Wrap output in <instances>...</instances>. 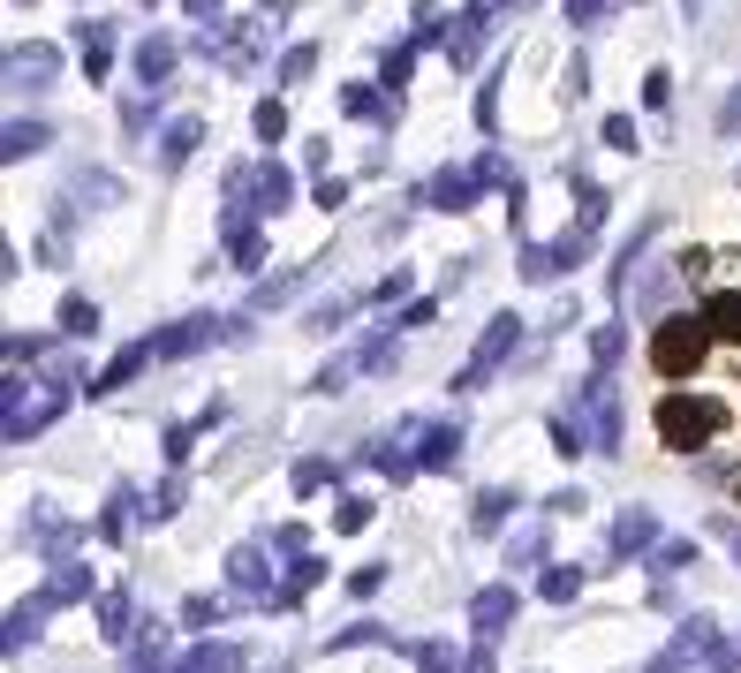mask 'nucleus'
<instances>
[{
	"label": "nucleus",
	"instance_id": "a18cd8bd",
	"mask_svg": "<svg viewBox=\"0 0 741 673\" xmlns=\"http://www.w3.org/2000/svg\"><path fill=\"white\" fill-rule=\"evenodd\" d=\"M212 621H220V598H182V628H197V636H205Z\"/></svg>",
	"mask_w": 741,
	"mask_h": 673
},
{
	"label": "nucleus",
	"instance_id": "b1692460",
	"mask_svg": "<svg viewBox=\"0 0 741 673\" xmlns=\"http://www.w3.org/2000/svg\"><path fill=\"white\" fill-rule=\"evenodd\" d=\"M145 363H159V348H151V340H129V348H122V356H114V363L99 371V394H114V386H129V378H137Z\"/></svg>",
	"mask_w": 741,
	"mask_h": 673
},
{
	"label": "nucleus",
	"instance_id": "6e6d98bb",
	"mask_svg": "<svg viewBox=\"0 0 741 673\" xmlns=\"http://www.w3.org/2000/svg\"><path fill=\"white\" fill-rule=\"evenodd\" d=\"M318 204H325V212H341V204H348V182H341V174H325V182H318Z\"/></svg>",
	"mask_w": 741,
	"mask_h": 673
},
{
	"label": "nucleus",
	"instance_id": "9b49d317",
	"mask_svg": "<svg viewBox=\"0 0 741 673\" xmlns=\"http://www.w3.org/2000/svg\"><path fill=\"white\" fill-rule=\"evenodd\" d=\"M719 644H727V636H719V621H704V613H689V621H681V628H674V644H666V659H658V666H689V659H704V666H712V659H719Z\"/></svg>",
	"mask_w": 741,
	"mask_h": 673
},
{
	"label": "nucleus",
	"instance_id": "3c124183",
	"mask_svg": "<svg viewBox=\"0 0 741 673\" xmlns=\"http://www.w3.org/2000/svg\"><path fill=\"white\" fill-rule=\"evenodd\" d=\"M605 145H613V152H635V122H620V114H605Z\"/></svg>",
	"mask_w": 741,
	"mask_h": 673
},
{
	"label": "nucleus",
	"instance_id": "5701e85b",
	"mask_svg": "<svg viewBox=\"0 0 741 673\" xmlns=\"http://www.w3.org/2000/svg\"><path fill=\"white\" fill-rule=\"evenodd\" d=\"M91 606H99V636H107V644H122V636H129V621H137V606H129V590L114 583V590H99Z\"/></svg>",
	"mask_w": 741,
	"mask_h": 673
},
{
	"label": "nucleus",
	"instance_id": "dca6fc26",
	"mask_svg": "<svg viewBox=\"0 0 741 673\" xmlns=\"http://www.w3.org/2000/svg\"><path fill=\"white\" fill-rule=\"evenodd\" d=\"M318 583H325V560H318V552H302V560H288V575H281V590H273L265 606H273V613H296Z\"/></svg>",
	"mask_w": 741,
	"mask_h": 673
},
{
	"label": "nucleus",
	"instance_id": "603ef678",
	"mask_svg": "<svg viewBox=\"0 0 741 673\" xmlns=\"http://www.w3.org/2000/svg\"><path fill=\"white\" fill-rule=\"evenodd\" d=\"M46 258H69V212L46 220Z\"/></svg>",
	"mask_w": 741,
	"mask_h": 673
},
{
	"label": "nucleus",
	"instance_id": "2eb2a0df",
	"mask_svg": "<svg viewBox=\"0 0 741 673\" xmlns=\"http://www.w3.org/2000/svg\"><path fill=\"white\" fill-rule=\"evenodd\" d=\"M484 38H492V8L477 0V8H461V15H454V38H446V53H454V68H477V53H484Z\"/></svg>",
	"mask_w": 741,
	"mask_h": 673
},
{
	"label": "nucleus",
	"instance_id": "13d9d810",
	"mask_svg": "<svg viewBox=\"0 0 741 673\" xmlns=\"http://www.w3.org/2000/svg\"><path fill=\"white\" fill-rule=\"evenodd\" d=\"M719 137H741V84H734V99L719 107Z\"/></svg>",
	"mask_w": 741,
	"mask_h": 673
},
{
	"label": "nucleus",
	"instance_id": "8fccbe9b",
	"mask_svg": "<svg viewBox=\"0 0 741 673\" xmlns=\"http://www.w3.org/2000/svg\"><path fill=\"white\" fill-rule=\"evenodd\" d=\"M605 15H613V0H568V23H576V30H591Z\"/></svg>",
	"mask_w": 741,
	"mask_h": 673
},
{
	"label": "nucleus",
	"instance_id": "ea45409f",
	"mask_svg": "<svg viewBox=\"0 0 741 673\" xmlns=\"http://www.w3.org/2000/svg\"><path fill=\"white\" fill-rule=\"evenodd\" d=\"M174 514H182V477H166V485L145 500V522H174Z\"/></svg>",
	"mask_w": 741,
	"mask_h": 673
},
{
	"label": "nucleus",
	"instance_id": "f3484780",
	"mask_svg": "<svg viewBox=\"0 0 741 673\" xmlns=\"http://www.w3.org/2000/svg\"><path fill=\"white\" fill-rule=\"evenodd\" d=\"M137 522H145V500H137L129 485H114V493H107V507H99V522H91V529H99L107 545H122V537H129Z\"/></svg>",
	"mask_w": 741,
	"mask_h": 673
},
{
	"label": "nucleus",
	"instance_id": "c85d7f7f",
	"mask_svg": "<svg viewBox=\"0 0 741 673\" xmlns=\"http://www.w3.org/2000/svg\"><path fill=\"white\" fill-rule=\"evenodd\" d=\"M197 137H205V122H174V129H166V145H159V167L182 174V160L197 152Z\"/></svg>",
	"mask_w": 741,
	"mask_h": 673
},
{
	"label": "nucleus",
	"instance_id": "72a5a7b5",
	"mask_svg": "<svg viewBox=\"0 0 741 673\" xmlns=\"http://www.w3.org/2000/svg\"><path fill=\"white\" fill-rule=\"evenodd\" d=\"M371 522H379V507L363 500V493H348V500L333 507V529H341V537H356V529H371Z\"/></svg>",
	"mask_w": 741,
	"mask_h": 673
},
{
	"label": "nucleus",
	"instance_id": "c03bdc74",
	"mask_svg": "<svg viewBox=\"0 0 741 673\" xmlns=\"http://www.w3.org/2000/svg\"><path fill=\"white\" fill-rule=\"evenodd\" d=\"M91 326H99V311H91L84 296H69V303H61V334H91Z\"/></svg>",
	"mask_w": 741,
	"mask_h": 673
},
{
	"label": "nucleus",
	"instance_id": "37998d69",
	"mask_svg": "<svg viewBox=\"0 0 741 673\" xmlns=\"http://www.w3.org/2000/svg\"><path fill=\"white\" fill-rule=\"evenodd\" d=\"M310 68H318V46H288V53H281V84H302Z\"/></svg>",
	"mask_w": 741,
	"mask_h": 673
},
{
	"label": "nucleus",
	"instance_id": "a19ab883",
	"mask_svg": "<svg viewBox=\"0 0 741 673\" xmlns=\"http://www.w3.org/2000/svg\"><path fill=\"white\" fill-rule=\"evenodd\" d=\"M417 53H424V46H417V38H409V46H394V53H386V91H402V84H409V68H417Z\"/></svg>",
	"mask_w": 741,
	"mask_h": 673
},
{
	"label": "nucleus",
	"instance_id": "423d86ee",
	"mask_svg": "<svg viewBox=\"0 0 741 673\" xmlns=\"http://www.w3.org/2000/svg\"><path fill=\"white\" fill-rule=\"evenodd\" d=\"M515 340H522V319H515V311H499V319L484 326V340H477V356H469V363L454 371V394H469V386H484V378H492V371H499V363L515 356Z\"/></svg>",
	"mask_w": 741,
	"mask_h": 673
},
{
	"label": "nucleus",
	"instance_id": "f03ea898",
	"mask_svg": "<svg viewBox=\"0 0 741 673\" xmlns=\"http://www.w3.org/2000/svg\"><path fill=\"white\" fill-rule=\"evenodd\" d=\"M454 454H461V424H454V416H440V424H402L394 439H371V447H363V462H379L394 485L417 477V470H446Z\"/></svg>",
	"mask_w": 741,
	"mask_h": 673
},
{
	"label": "nucleus",
	"instance_id": "f257e3e1",
	"mask_svg": "<svg viewBox=\"0 0 741 673\" xmlns=\"http://www.w3.org/2000/svg\"><path fill=\"white\" fill-rule=\"evenodd\" d=\"M69 394H76V363H46V378L8 371V409H0V432H8V439L46 432V424L69 409Z\"/></svg>",
	"mask_w": 741,
	"mask_h": 673
},
{
	"label": "nucleus",
	"instance_id": "a878e982",
	"mask_svg": "<svg viewBox=\"0 0 741 673\" xmlns=\"http://www.w3.org/2000/svg\"><path fill=\"white\" fill-rule=\"evenodd\" d=\"M515 514V493L507 485H492V493H477V507H469V522H477V537H499V522Z\"/></svg>",
	"mask_w": 741,
	"mask_h": 673
},
{
	"label": "nucleus",
	"instance_id": "39448f33",
	"mask_svg": "<svg viewBox=\"0 0 741 673\" xmlns=\"http://www.w3.org/2000/svg\"><path fill=\"white\" fill-rule=\"evenodd\" d=\"M576 409H583V439L597 447V462H613L620 454V394H613V371H591V386L576 394Z\"/></svg>",
	"mask_w": 741,
	"mask_h": 673
},
{
	"label": "nucleus",
	"instance_id": "de8ad7c7",
	"mask_svg": "<svg viewBox=\"0 0 741 673\" xmlns=\"http://www.w3.org/2000/svg\"><path fill=\"white\" fill-rule=\"evenodd\" d=\"M666 99H674V76H666V68H651V76H643V107H651V114H666Z\"/></svg>",
	"mask_w": 741,
	"mask_h": 673
},
{
	"label": "nucleus",
	"instance_id": "79ce46f5",
	"mask_svg": "<svg viewBox=\"0 0 741 673\" xmlns=\"http://www.w3.org/2000/svg\"><path fill=\"white\" fill-rule=\"evenodd\" d=\"M38 356H46V340H38V334H8V371H30Z\"/></svg>",
	"mask_w": 741,
	"mask_h": 673
},
{
	"label": "nucleus",
	"instance_id": "f704fd0d",
	"mask_svg": "<svg viewBox=\"0 0 741 673\" xmlns=\"http://www.w3.org/2000/svg\"><path fill=\"white\" fill-rule=\"evenodd\" d=\"M545 545H553V529L538 522V529H522V537H507V560H515V568H538V560H545Z\"/></svg>",
	"mask_w": 741,
	"mask_h": 673
},
{
	"label": "nucleus",
	"instance_id": "680f3d73",
	"mask_svg": "<svg viewBox=\"0 0 741 673\" xmlns=\"http://www.w3.org/2000/svg\"><path fill=\"white\" fill-rule=\"evenodd\" d=\"M734 560H741V529H734Z\"/></svg>",
	"mask_w": 741,
	"mask_h": 673
},
{
	"label": "nucleus",
	"instance_id": "bf43d9fd",
	"mask_svg": "<svg viewBox=\"0 0 741 673\" xmlns=\"http://www.w3.org/2000/svg\"><path fill=\"white\" fill-rule=\"evenodd\" d=\"M461 673H492V644H469V659H461Z\"/></svg>",
	"mask_w": 741,
	"mask_h": 673
},
{
	"label": "nucleus",
	"instance_id": "5fc2aeb1",
	"mask_svg": "<svg viewBox=\"0 0 741 673\" xmlns=\"http://www.w3.org/2000/svg\"><path fill=\"white\" fill-rule=\"evenodd\" d=\"M273 545H281V552H288V560H302V552H310V529H302V522H288V529H281V537H273Z\"/></svg>",
	"mask_w": 741,
	"mask_h": 673
},
{
	"label": "nucleus",
	"instance_id": "4d7b16f0",
	"mask_svg": "<svg viewBox=\"0 0 741 673\" xmlns=\"http://www.w3.org/2000/svg\"><path fill=\"white\" fill-rule=\"evenodd\" d=\"M182 454H189V424H166V470H174Z\"/></svg>",
	"mask_w": 741,
	"mask_h": 673
},
{
	"label": "nucleus",
	"instance_id": "20e7f679",
	"mask_svg": "<svg viewBox=\"0 0 741 673\" xmlns=\"http://www.w3.org/2000/svg\"><path fill=\"white\" fill-rule=\"evenodd\" d=\"M712 340H719V334H712L704 319H681V311L658 319V334H651V363H658V378H689V371L712 356Z\"/></svg>",
	"mask_w": 741,
	"mask_h": 673
},
{
	"label": "nucleus",
	"instance_id": "a211bd4d",
	"mask_svg": "<svg viewBox=\"0 0 741 673\" xmlns=\"http://www.w3.org/2000/svg\"><path fill=\"white\" fill-rule=\"evenodd\" d=\"M76 38H84V76L114 84V23H76Z\"/></svg>",
	"mask_w": 741,
	"mask_h": 673
},
{
	"label": "nucleus",
	"instance_id": "7ed1b4c3",
	"mask_svg": "<svg viewBox=\"0 0 741 673\" xmlns=\"http://www.w3.org/2000/svg\"><path fill=\"white\" fill-rule=\"evenodd\" d=\"M719 424H727V409H719L712 394H666V401H658V439H666L674 454L712 447V439H719Z\"/></svg>",
	"mask_w": 741,
	"mask_h": 673
},
{
	"label": "nucleus",
	"instance_id": "7c9ffc66",
	"mask_svg": "<svg viewBox=\"0 0 741 673\" xmlns=\"http://www.w3.org/2000/svg\"><path fill=\"white\" fill-rule=\"evenodd\" d=\"M576 590H583V568H545L538 575V598L545 606H576Z\"/></svg>",
	"mask_w": 741,
	"mask_h": 673
},
{
	"label": "nucleus",
	"instance_id": "c9c22d12",
	"mask_svg": "<svg viewBox=\"0 0 741 673\" xmlns=\"http://www.w3.org/2000/svg\"><path fill=\"white\" fill-rule=\"evenodd\" d=\"M371 644H394V636H386L379 621H348V628H341V636H333L325 651H371Z\"/></svg>",
	"mask_w": 741,
	"mask_h": 673
},
{
	"label": "nucleus",
	"instance_id": "9d476101",
	"mask_svg": "<svg viewBox=\"0 0 741 673\" xmlns=\"http://www.w3.org/2000/svg\"><path fill=\"white\" fill-rule=\"evenodd\" d=\"M0 76H8V91H15V99H38V91L61 76V53H53V46H15Z\"/></svg>",
	"mask_w": 741,
	"mask_h": 673
},
{
	"label": "nucleus",
	"instance_id": "09e8293b",
	"mask_svg": "<svg viewBox=\"0 0 741 673\" xmlns=\"http://www.w3.org/2000/svg\"><path fill=\"white\" fill-rule=\"evenodd\" d=\"M379 590H386V568H356V575H348V598H356V606L379 598Z\"/></svg>",
	"mask_w": 741,
	"mask_h": 673
},
{
	"label": "nucleus",
	"instance_id": "864d4df0",
	"mask_svg": "<svg viewBox=\"0 0 741 673\" xmlns=\"http://www.w3.org/2000/svg\"><path fill=\"white\" fill-rule=\"evenodd\" d=\"M409 281H417V273H386V281L371 288V303H402V296H409Z\"/></svg>",
	"mask_w": 741,
	"mask_h": 673
},
{
	"label": "nucleus",
	"instance_id": "f8f14e48",
	"mask_svg": "<svg viewBox=\"0 0 741 673\" xmlns=\"http://www.w3.org/2000/svg\"><path fill=\"white\" fill-rule=\"evenodd\" d=\"M651 545H658V514H651V507H620V514H613L605 560H635V552H651Z\"/></svg>",
	"mask_w": 741,
	"mask_h": 673
},
{
	"label": "nucleus",
	"instance_id": "c756f323",
	"mask_svg": "<svg viewBox=\"0 0 741 673\" xmlns=\"http://www.w3.org/2000/svg\"><path fill=\"white\" fill-rule=\"evenodd\" d=\"M696 560V545L689 537H666V545H651V583H666V575H681Z\"/></svg>",
	"mask_w": 741,
	"mask_h": 673
},
{
	"label": "nucleus",
	"instance_id": "6ab92c4d",
	"mask_svg": "<svg viewBox=\"0 0 741 673\" xmlns=\"http://www.w3.org/2000/svg\"><path fill=\"white\" fill-rule=\"evenodd\" d=\"M38 628H46V606H38V598H23V606H8V628H0V651H8V659H23V651L38 644Z\"/></svg>",
	"mask_w": 741,
	"mask_h": 673
},
{
	"label": "nucleus",
	"instance_id": "052dcab7",
	"mask_svg": "<svg viewBox=\"0 0 741 673\" xmlns=\"http://www.w3.org/2000/svg\"><path fill=\"white\" fill-rule=\"evenodd\" d=\"M182 8H189V15H220V0H182Z\"/></svg>",
	"mask_w": 741,
	"mask_h": 673
},
{
	"label": "nucleus",
	"instance_id": "49530a36",
	"mask_svg": "<svg viewBox=\"0 0 741 673\" xmlns=\"http://www.w3.org/2000/svg\"><path fill=\"white\" fill-rule=\"evenodd\" d=\"M288 296H302V273H281V281H265V288H258V311H273V303H288Z\"/></svg>",
	"mask_w": 741,
	"mask_h": 673
},
{
	"label": "nucleus",
	"instance_id": "2f4dec72",
	"mask_svg": "<svg viewBox=\"0 0 741 673\" xmlns=\"http://www.w3.org/2000/svg\"><path fill=\"white\" fill-rule=\"evenodd\" d=\"M325 485H341V462H325V454H310V462H296V500H310V493H325Z\"/></svg>",
	"mask_w": 741,
	"mask_h": 673
},
{
	"label": "nucleus",
	"instance_id": "58836bf2",
	"mask_svg": "<svg viewBox=\"0 0 741 673\" xmlns=\"http://www.w3.org/2000/svg\"><path fill=\"white\" fill-rule=\"evenodd\" d=\"M250 129H258L265 145H281V137H288V107H281V99H265V107L250 114Z\"/></svg>",
	"mask_w": 741,
	"mask_h": 673
},
{
	"label": "nucleus",
	"instance_id": "cd10ccee",
	"mask_svg": "<svg viewBox=\"0 0 741 673\" xmlns=\"http://www.w3.org/2000/svg\"><path fill=\"white\" fill-rule=\"evenodd\" d=\"M174 61H182V53H174V38H145V46H137V76H145V84H166V76H174Z\"/></svg>",
	"mask_w": 741,
	"mask_h": 673
},
{
	"label": "nucleus",
	"instance_id": "4c0bfd02",
	"mask_svg": "<svg viewBox=\"0 0 741 673\" xmlns=\"http://www.w3.org/2000/svg\"><path fill=\"white\" fill-rule=\"evenodd\" d=\"M394 651H409V659H417V673H454V651H446V644H432V636H424V644H394Z\"/></svg>",
	"mask_w": 741,
	"mask_h": 673
},
{
	"label": "nucleus",
	"instance_id": "bb28decb",
	"mask_svg": "<svg viewBox=\"0 0 741 673\" xmlns=\"http://www.w3.org/2000/svg\"><path fill=\"white\" fill-rule=\"evenodd\" d=\"M704 326L719 340H741V288H719V296L704 303Z\"/></svg>",
	"mask_w": 741,
	"mask_h": 673
},
{
	"label": "nucleus",
	"instance_id": "1a4fd4ad",
	"mask_svg": "<svg viewBox=\"0 0 741 673\" xmlns=\"http://www.w3.org/2000/svg\"><path fill=\"white\" fill-rule=\"evenodd\" d=\"M515 613H522V590H515V583H484V590L469 598V628H477V644H499Z\"/></svg>",
	"mask_w": 741,
	"mask_h": 673
},
{
	"label": "nucleus",
	"instance_id": "0eeeda50",
	"mask_svg": "<svg viewBox=\"0 0 741 673\" xmlns=\"http://www.w3.org/2000/svg\"><path fill=\"white\" fill-rule=\"evenodd\" d=\"M492 182H499V160L484 152V160H469V167H454V174H440V182H424L417 197H424V204H440V212H461V204H477Z\"/></svg>",
	"mask_w": 741,
	"mask_h": 673
},
{
	"label": "nucleus",
	"instance_id": "393cba45",
	"mask_svg": "<svg viewBox=\"0 0 741 673\" xmlns=\"http://www.w3.org/2000/svg\"><path fill=\"white\" fill-rule=\"evenodd\" d=\"M341 114H348V122H394V99L371 91V84H348V91H341Z\"/></svg>",
	"mask_w": 741,
	"mask_h": 673
},
{
	"label": "nucleus",
	"instance_id": "6e6552de",
	"mask_svg": "<svg viewBox=\"0 0 741 673\" xmlns=\"http://www.w3.org/2000/svg\"><path fill=\"white\" fill-rule=\"evenodd\" d=\"M227 334V319H212V311H189V319H174V326H159L151 348H159V363H182V356H197V348H212V340Z\"/></svg>",
	"mask_w": 741,
	"mask_h": 673
},
{
	"label": "nucleus",
	"instance_id": "aec40b11",
	"mask_svg": "<svg viewBox=\"0 0 741 673\" xmlns=\"http://www.w3.org/2000/svg\"><path fill=\"white\" fill-rule=\"evenodd\" d=\"M53 145V122H38V114H15L8 129H0V152L8 160H30V152H46Z\"/></svg>",
	"mask_w": 741,
	"mask_h": 673
},
{
	"label": "nucleus",
	"instance_id": "473e14b6",
	"mask_svg": "<svg viewBox=\"0 0 741 673\" xmlns=\"http://www.w3.org/2000/svg\"><path fill=\"white\" fill-rule=\"evenodd\" d=\"M30 545H38V552H69V545H76V522H69V514H38Z\"/></svg>",
	"mask_w": 741,
	"mask_h": 673
},
{
	"label": "nucleus",
	"instance_id": "4468645a",
	"mask_svg": "<svg viewBox=\"0 0 741 673\" xmlns=\"http://www.w3.org/2000/svg\"><path fill=\"white\" fill-rule=\"evenodd\" d=\"M84 598H99V575H91V568H76V560H61V568H53V583L38 590V606H46V613H69V606H84Z\"/></svg>",
	"mask_w": 741,
	"mask_h": 673
},
{
	"label": "nucleus",
	"instance_id": "412c9836",
	"mask_svg": "<svg viewBox=\"0 0 741 673\" xmlns=\"http://www.w3.org/2000/svg\"><path fill=\"white\" fill-rule=\"evenodd\" d=\"M174 673H243V644H189Z\"/></svg>",
	"mask_w": 741,
	"mask_h": 673
},
{
	"label": "nucleus",
	"instance_id": "ddd939ff",
	"mask_svg": "<svg viewBox=\"0 0 741 673\" xmlns=\"http://www.w3.org/2000/svg\"><path fill=\"white\" fill-rule=\"evenodd\" d=\"M220 242H227V258H235L243 273L265 265V235H258V212H250V204H227V235H220Z\"/></svg>",
	"mask_w": 741,
	"mask_h": 673
},
{
	"label": "nucleus",
	"instance_id": "e2e57ef3",
	"mask_svg": "<svg viewBox=\"0 0 741 673\" xmlns=\"http://www.w3.org/2000/svg\"><path fill=\"white\" fill-rule=\"evenodd\" d=\"M651 673H674V666H651Z\"/></svg>",
	"mask_w": 741,
	"mask_h": 673
},
{
	"label": "nucleus",
	"instance_id": "e433bc0d",
	"mask_svg": "<svg viewBox=\"0 0 741 673\" xmlns=\"http://www.w3.org/2000/svg\"><path fill=\"white\" fill-rule=\"evenodd\" d=\"M620 348H628V326H597V334H591V371H613Z\"/></svg>",
	"mask_w": 741,
	"mask_h": 673
},
{
	"label": "nucleus",
	"instance_id": "4be33fe9",
	"mask_svg": "<svg viewBox=\"0 0 741 673\" xmlns=\"http://www.w3.org/2000/svg\"><path fill=\"white\" fill-rule=\"evenodd\" d=\"M227 583H235L243 598H273V590H265V552H258V545H235V552H227Z\"/></svg>",
	"mask_w": 741,
	"mask_h": 673
}]
</instances>
